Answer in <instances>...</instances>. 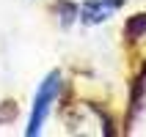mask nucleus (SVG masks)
Instances as JSON below:
<instances>
[{
  "label": "nucleus",
  "instance_id": "obj_1",
  "mask_svg": "<svg viewBox=\"0 0 146 137\" xmlns=\"http://www.w3.org/2000/svg\"><path fill=\"white\" fill-rule=\"evenodd\" d=\"M58 90H61V77H58V71H52L47 80L41 82V88L36 90V99H33V113H31V123H28L25 134L33 137V134H39V132H41V126H44L50 110H52V104H55V99H58Z\"/></svg>",
  "mask_w": 146,
  "mask_h": 137
},
{
  "label": "nucleus",
  "instance_id": "obj_2",
  "mask_svg": "<svg viewBox=\"0 0 146 137\" xmlns=\"http://www.w3.org/2000/svg\"><path fill=\"white\" fill-rule=\"evenodd\" d=\"M121 8V0H86L80 8V16L86 25H99L108 16H113Z\"/></svg>",
  "mask_w": 146,
  "mask_h": 137
},
{
  "label": "nucleus",
  "instance_id": "obj_3",
  "mask_svg": "<svg viewBox=\"0 0 146 137\" xmlns=\"http://www.w3.org/2000/svg\"><path fill=\"white\" fill-rule=\"evenodd\" d=\"M143 30H146V16H135V19H130V25H127V36H130V39L143 36Z\"/></svg>",
  "mask_w": 146,
  "mask_h": 137
}]
</instances>
